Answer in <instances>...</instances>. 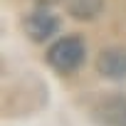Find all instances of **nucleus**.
Returning a JSON list of instances; mask_svg holds the SVG:
<instances>
[{"mask_svg": "<svg viewBox=\"0 0 126 126\" xmlns=\"http://www.w3.org/2000/svg\"><path fill=\"white\" fill-rule=\"evenodd\" d=\"M94 67L99 77L106 82H124L126 79V45H109L96 54Z\"/></svg>", "mask_w": 126, "mask_h": 126, "instance_id": "nucleus-3", "label": "nucleus"}, {"mask_svg": "<svg viewBox=\"0 0 126 126\" xmlns=\"http://www.w3.org/2000/svg\"><path fill=\"white\" fill-rule=\"evenodd\" d=\"M59 27H62V20H59L57 13L49 10V5L35 8V10L27 13L25 20H22V30H25L27 40H32V42H37V45L49 42V40L59 32Z\"/></svg>", "mask_w": 126, "mask_h": 126, "instance_id": "nucleus-2", "label": "nucleus"}, {"mask_svg": "<svg viewBox=\"0 0 126 126\" xmlns=\"http://www.w3.org/2000/svg\"><path fill=\"white\" fill-rule=\"evenodd\" d=\"M104 13V0H67V15L79 22H92Z\"/></svg>", "mask_w": 126, "mask_h": 126, "instance_id": "nucleus-5", "label": "nucleus"}, {"mask_svg": "<svg viewBox=\"0 0 126 126\" xmlns=\"http://www.w3.org/2000/svg\"><path fill=\"white\" fill-rule=\"evenodd\" d=\"M47 64L59 74H72L84 67L87 62V42L82 35H62L47 47Z\"/></svg>", "mask_w": 126, "mask_h": 126, "instance_id": "nucleus-1", "label": "nucleus"}, {"mask_svg": "<svg viewBox=\"0 0 126 126\" xmlns=\"http://www.w3.org/2000/svg\"><path fill=\"white\" fill-rule=\"evenodd\" d=\"M37 5H57V3H62V0H35Z\"/></svg>", "mask_w": 126, "mask_h": 126, "instance_id": "nucleus-6", "label": "nucleus"}, {"mask_svg": "<svg viewBox=\"0 0 126 126\" xmlns=\"http://www.w3.org/2000/svg\"><path fill=\"white\" fill-rule=\"evenodd\" d=\"M92 119L99 126H126V96L114 94L94 104Z\"/></svg>", "mask_w": 126, "mask_h": 126, "instance_id": "nucleus-4", "label": "nucleus"}]
</instances>
